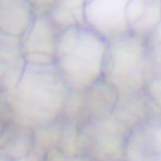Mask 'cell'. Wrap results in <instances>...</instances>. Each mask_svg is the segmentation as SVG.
Listing matches in <instances>:
<instances>
[{
    "instance_id": "cell-1",
    "label": "cell",
    "mask_w": 161,
    "mask_h": 161,
    "mask_svg": "<svg viewBox=\"0 0 161 161\" xmlns=\"http://www.w3.org/2000/svg\"><path fill=\"white\" fill-rule=\"evenodd\" d=\"M15 91V111L24 126L42 127L59 121L70 96L54 64H28Z\"/></svg>"
},
{
    "instance_id": "cell-2",
    "label": "cell",
    "mask_w": 161,
    "mask_h": 161,
    "mask_svg": "<svg viewBox=\"0 0 161 161\" xmlns=\"http://www.w3.org/2000/svg\"><path fill=\"white\" fill-rule=\"evenodd\" d=\"M107 40L77 24L60 31L55 52V68L70 92H82L102 78Z\"/></svg>"
},
{
    "instance_id": "cell-3",
    "label": "cell",
    "mask_w": 161,
    "mask_h": 161,
    "mask_svg": "<svg viewBox=\"0 0 161 161\" xmlns=\"http://www.w3.org/2000/svg\"><path fill=\"white\" fill-rule=\"evenodd\" d=\"M102 78L119 94L146 91L152 79V59L145 39L127 33L107 40Z\"/></svg>"
},
{
    "instance_id": "cell-4",
    "label": "cell",
    "mask_w": 161,
    "mask_h": 161,
    "mask_svg": "<svg viewBox=\"0 0 161 161\" xmlns=\"http://www.w3.org/2000/svg\"><path fill=\"white\" fill-rule=\"evenodd\" d=\"M130 128L114 117L89 122L79 128L80 153L92 161H125Z\"/></svg>"
},
{
    "instance_id": "cell-5",
    "label": "cell",
    "mask_w": 161,
    "mask_h": 161,
    "mask_svg": "<svg viewBox=\"0 0 161 161\" xmlns=\"http://www.w3.org/2000/svg\"><path fill=\"white\" fill-rule=\"evenodd\" d=\"M118 97V91L101 78L82 92H70L62 118L74 122L79 127L108 118L113 114Z\"/></svg>"
},
{
    "instance_id": "cell-6",
    "label": "cell",
    "mask_w": 161,
    "mask_h": 161,
    "mask_svg": "<svg viewBox=\"0 0 161 161\" xmlns=\"http://www.w3.org/2000/svg\"><path fill=\"white\" fill-rule=\"evenodd\" d=\"M130 0H87L82 9L83 24L106 40L128 31L126 6Z\"/></svg>"
},
{
    "instance_id": "cell-7",
    "label": "cell",
    "mask_w": 161,
    "mask_h": 161,
    "mask_svg": "<svg viewBox=\"0 0 161 161\" xmlns=\"http://www.w3.org/2000/svg\"><path fill=\"white\" fill-rule=\"evenodd\" d=\"M60 30L52 20L48 11L38 13L28 31L23 49L28 64L52 65L55 63V52Z\"/></svg>"
},
{
    "instance_id": "cell-8",
    "label": "cell",
    "mask_w": 161,
    "mask_h": 161,
    "mask_svg": "<svg viewBox=\"0 0 161 161\" xmlns=\"http://www.w3.org/2000/svg\"><path fill=\"white\" fill-rule=\"evenodd\" d=\"M161 157V116L130 128L125 161H155Z\"/></svg>"
},
{
    "instance_id": "cell-9",
    "label": "cell",
    "mask_w": 161,
    "mask_h": 161,
    "mask_svg": "<svg viewBox=\"0 0 161 161\" xmlns=\"http://www.w3.org/2000/svg\"><path fill=\"white\" fill-rule=\"evenodd\" d=\"M161 116L146 91L119 94L112 117L126 125L128 128L140 125L152 117Z\"/></svg>"
},
{
    "instance_id": "cell-10",
    "label": "cell",
    "mask_w": 161,
    "mask_h": 161,
    "mask_svg": "<svg viewBox=\"0 0 161 161\" xmlns=\"http://www.w3.org/2000/svg\"><path fill=\"white\" fill-rule=\"evenodd\" d=\"M36 14L29 0H0V30L11 36L24 35Z\"/></svg>"
},
{
    "instance_id": "cell-11",
    "label": "cell",
    "mask_w": 161,
    "mask_h": 161,
    "mask_svg": "<svg viewBox=\"0 0 161 161\" xmlns=\"http://www.w3.org/2000/svg\"><path fill=\"white\" fill-rule=\"evenodd\" d=\"M126 21L131 34L145 38L161 23V0H130Z\"/></svg>"
},
{
    "instance_id": "cell-12",
    "label": "cell",
    "mask_w": 161,
    "mask_h": 161,
    "mask_svg": "<svg viewBox=\"0 0 161 161\" xmlns=\"http://www.w3.org/2000/svg\"><path fill=\"white\" fill-rule=\"evenodd\" d=\"M146 92L161 113V78H152L146 88Z\"/></svg>"
},
{
    "instance_id": "cell-13",
    "label": "cell",
    "mask_w": 161,
    "mask_h": 161,
    "mask_svg": "<svg viewBox=\"0 0 161 161\" xmlns=\"http://www.w3.org/2000/svg\"><path fill=\"white\" fill-rule=\"evenodd\" d=\"M150 49L152 59V78H161V45Z\"/></svg>"
},
{
    "instance_id": "cell-14",
    "label": "cell",
    "mask_w": 161,
    "mask_h": 161,
    "mask_svg": "<svg viewBox=\"0 0 161 161\" xmlns=\"http://www.w3.org/2000/svg\"><path fill=\"white\" fill-rule=\"evenodd\" d=\"M143 39H145L146 44L148 45V48L161 45V23L158 25H156Z\"/></svg>"
},
{
    "instance_id": "cell-15",
    "label": "cell",
    "mask_w": 161,
    "mask_h": 161,
    "mask_svg": "<svg viewBox=\"0 0 161 161\" xmlns=\"http://www.w3.org/2000/svg\"><path fill=\"white\" fill-rule=\"evenodd\" d=\"M86 1L87 0H55V4L69 8L70 10H73L74 13H77L78 15L82 16V9H83V5L86 4Z\"/></svg>"
},
{
    "instance_id": "cell-16",
    "label": "cell",
    "mask_w": 161,
    "mask_h": 161,
    "mask_svg": "<svg viewBox=\"0 0 161 161\" xmlns=\"http://www.w3.org/2000/svg\"><path fill=\"white\" fill-rule=\"evenodd\" d=\"M29 1L34 5L35 10H36V9H40L39 13L48 11V10L55 4V0H29ZM36 11H38V10H36Z\"/></svg>"
},
{
    "instance_id": "cell-17",
    "label": "cell",
    "mask_w": 161,
    "mask_h": 161,
    "mask_svg": "<svg viewBox=\"0 0 161 161\" xmlns=\"http://www.w3.org/2000/svg\"><path fill=\"white\" fill-rule=\"evenodd\" d=\"M65 161H92L89 157H87L86 155L83 153H79V155H75V156H69L65 158Z\"/></svg>"
},
{
    "instance_id": "cell-18",
    "label": "cell",
    "mask_w": 161,
    "mask_h": 161,
    "mask_svg": "<svg viewBox=\"0 0 161 161\" xmlns=\"http://www.w3.org/2000/svg\"><path fill=\"white\" fill-rule=\"evenodd\" d=\"M155 161H161V157H158V158H156Z\"/></svg>"
}]
</instances>
